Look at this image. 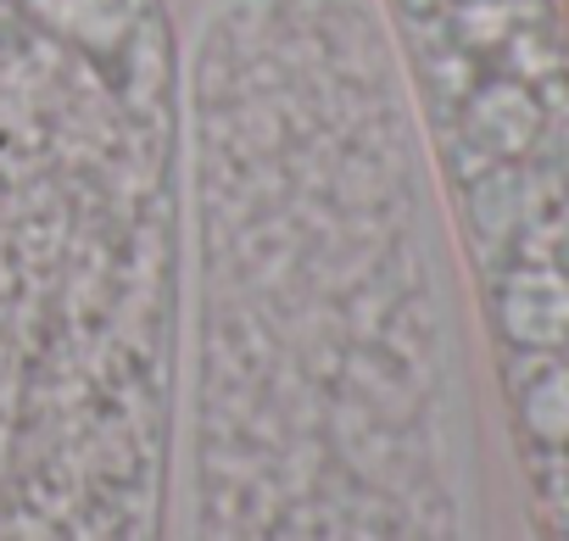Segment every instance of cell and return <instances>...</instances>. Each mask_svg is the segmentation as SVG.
Returning <instances> with one entry per match:
<instances>
[{
	"instance_id": "6da1fadb",
	"label": "cell",
	"mask_w": 569,
	"mask_h": 541,
	"mask_svg": "<svg viewBox=\"0 0 569 541\" xmlns=\"http://www.w3.org/2000/svg\"><path fill=\"white\" fill-rule=\"evenodd\" d=\"M547 508H569V62L552 0H386Z\"/></svg>"
}]
</instances>
